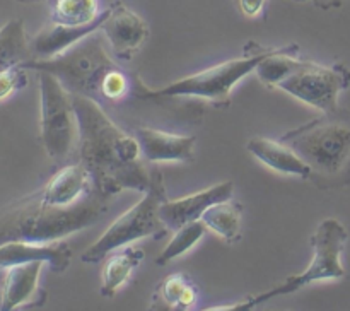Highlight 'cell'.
<instances>
[{"label": "cell", "instance_id": "obj_1", "mask_svg": "<svg viewBox=\"0 0 350 311\" xmlns=\"http://www.w3.org/2000/svg\"><path fill=\"white\" fill-rule=\"evenodd\" d=\"M79 122V163L88 170L91 187L109 198L123 190L146 191L150 173L135 135L116 125L101 103L72 94Z\"/></svg>", "mask_w": 350, "mask_h": 311}, {"label": "cell", "instance_id": "obj_2", "mask_svg": "<svg viewBox=\"0 0 350 311\" xmlns=\"http://www.w3.org/2000/svg\"><path fill=\"white\" fill-rule=\"evenodd\" d=\"M108 211V198L92 188L72 205H51L40 191L0 211V243H48L94 224Z\"/></svg>", "mask_w": 350, "mask_h": 311}, {"label": "cell", "instance_id": "obj_3", "mask_svg": "<svg viewBox=\"0 0 350 311\" xmlns=\"http://www.w3.org/2000/svg\"><path fill=\"white\" fill-rule=\"evenodd\" d=\"M296 44L280 46L256 67L258 79L294 96L321 113L338 109V96L350 85V70L344 64L327 65L301 60Z\"/></svg>", "mask_w": 350, "mask_h": 311}, {"label": "cell", "instance_id": "obj_4", "mask_svg": "<svg viewBox=\"0 0 350 311\" xmlns=\"http://www.w3.org/2000/svg\"><path fill=\"white\" fill-rule=\"evenodd\" d=\"M280 140L311 167V178L338 180L350 167V111L323 113Z\"/></svg>", "mask_w": 350, "mask_h": 311}, {"label": "cell", "instance_id": "obj_5", "mask_svg": "<svg viewBox=\"0 0 350 311\" xmlns=\"http://www.w3.org/2000/svg\"><path fill=\"white\" fill-rule=\"evenodd\" d=\"M279 48H262L255 44L253 53L212 65L197 74L170 82L161 89H149L139 77L135 82V96L140 99H171V98H200L217 108H226L231 103V91L243 77L256 70L262 60L275 53Z\"/></svg>", "mask_w": 350, "mask_h": 311}, {"label": "cell", "instance_id": "obj_6", "mask_svg": "<svg viewBox=\"0 0 350 311\" xmlns=\"http://www.w3.org/2000/svg\"><path fill=\"white\" fill-rule=\"evenodd\" d=\"M23 67L26 70L48 72L55 75L70 94L88 96L101 103L99 99H101L103 82L106 75L118 65L106 51L105 41L99 36L98 29L64 53L44 60L31 58L24 62Z\"/></svg>", "mask_w": 350, "mask_h": 311}, {"label": "cell", "instance_id": "obj_7", "mask_svg": "<svg viewBox=\"0 0 350 311\" xmlns=\"http://www.w3.org/2000/svg\"><path fill=\"white\" fill-rule=\"evenodd\" d=\"M167 200L163 173L157 167L150 171L149 188L144 191V197L132 208L120 215L98 241L88 246L81 255L84 263H98L115 249L132 245L137 239L154 236L163 238L170 229L159 217V207Z\"/></svg>", "mask_w": 350, "mask_h": 311}, {"label": "cell", "instance_id": "obj_8", "mask_svg": "<svg viewBox=\"0 0 350 311\" xmlns=\"http://www.w3.org/2000/svg\"><path fill=\"white\" fill-rule=\"evenodd\" d=\"M349 232L345 226L337 219H325L314 231L311 238L314 256L308 269L299 275H293L280 286L252 297L246 303L232 304V306L221 308V310H253L258 304L267 303L273 297L286 296L299 290L301 287L310 286V284L321 282V280H335L342 279L345 275V269L342 265V252L347 243Z\"/></svg>", "mask_w": 350, "mask_h": 311}, {"label": "cell", "instance_id": "obj_9", "mask_svg": "<svg viewBox=\"0 0 350 311\" xmlns=\"http://www.w3.org/2000/svg\"><path fill=\"white\" fill-rule=\"evenodd\" d=\"M40 81V132L48 157L67 159L79 140V122L72 94L55 75L38 72Z\"/></svg>", "mask_w": 350, "mask_h": 311}, {"label": "cell", "instance_id": "obj_10", "mask_svg": "<svg viewBox=\"0 0 350 311\" xmlns=\"http://www.w3.org/2000/svg\"><path fill=\"white\" fill-rule=\"evenodd\" d=\"M99 31L105 33L115 57L126 62L139 53L149 38V26L146 21L123 2H113L106 9V17Z\"/></svg>", "mask_w": 350, "mask_h": 311}, {"label": "cell", "instance_id": "obj_11", "mask_svg": "<svg viewBox=\"0 0 350 311\" xmlns=\"http://www.w3.org/2000/svg\"><path fill=\"white\" fill-rule=\"evenodd\" d=\"M232 191H234V183L222 181V183L212 185L205 190L187 195L183 198H176V200L167 198L159 207V217L167 229L176 231L178 228L188 224V222L200 221L202 214L211 205L222 200H229L232 197Z\"/></svg>", "mask_w": 350, "mask_h": 311}, {"label": "cell", "instance_id": "obj_12", "mask_svg": "<svg viewBox=\"0 0 350 311\" xmlns=\"http://www.w3.org/2000/svg\"><path fill=\"white\" fill-rule=\"evenodd\" d=\"M133 135L146 163H190L195 157L197 137L193 135H178L152 126H137Z\"/></svg>", "mask_w": 350, "mask_h": 311}, {"label": "cell", "instance_id": "obj_13", "mask_svg": "<svg viewBox=\"0 0 350 311\" xmlns=\"http://www.w3.org/2000/svg\"><path fill=\"white\" fill-rule=\"evenodd\" d=\"M70 258L72 249L64 239L48 243H0V269L27 262H44L53 272H64L70 265Z\"/></svg>", "mask_w": 350, "mask_h": 311}, {"label": "cell", "instance_id": "obj_14", "mask_svg": "<svg viewBox=\"0 0 350 311\" xmlns=\"http://www.w3.org/2000/svg\"><path fill=\"white\" fill-rule=\"evenodd\" d=\"M105 17L106 9L94 21L88 24H81V26H68V24L51 21L46 26L41 27L40 33L29 41L31 55L36 60H44V58H53L57 55L64 53L68 48L77 44L81 40H84L85 36L101 29Z\"/></svg>", "mask_w": 350, "mask_h": 311}, {"label": "cell", "instance_id": "obj_15", "mask_svg": "<svg viewBox=\"0 0 350 311\" xmlns=\"http://www.w3.org/2000/svg\"><path fill=\"white\" fill-rule=\"evenodd\" d=\"M44 262H27L7 267L0 290V311H12L26 304L43 303L40 297V273Z\"/></svg>", "mask_w": 350, "mask_h": 311}, {"label": "cell", "instance_id": "obj_16", "mask_svg": "<svg viewBox=\"0 0 350 311\" xmlns=\"http://www.w3.org/2000/svg\"><path fill=\"white\" fill-rule=\"evenodd\" d=\"M92 190L88 170L81 163L60 167L40 190L41 198L51 205H72Z\"/></svg>", "mask_w": 350, "mask_h": 311}, {"label": "cell", "instance_id": "obj_17", "mask_svg": "<svg viewBox=\"0 0 350 311\" xmlns=\"http://www.w3.org/2000/svg\"><path fill=\"white\" fill-rule=\"evenodd\" d=\"M246 149L270 170L282 174H294L299 178H311V167L282 140L253 137L246 144Z\"/></svg>", "mask_w": 350, "mask_h": 311}, {"label": "cell", "instance_id": "obj_18", "mask_svg": "<svg viewBox=\"0 0 350 311\" xmlns=\"http://www.w3.org/2000/svg\"><path fill=\"white\" fill-rule=\"evenodd\" d=\"M144 249L139 246L126 245L120 252H111L108 255L105 267L101 272V296L113 297L120 290V287L125 286L130 279L133 270L142 263Z\"/></svg>", "mask_w": 350, "mask_h": 311}, {"label": "cell", "instance_id": "obj_19", "mask_svg": "<svg viewBox=\"0 0 350 311\" xmlns=\"http://www.w3.org/2000/svg\"><path fill=\"white\" fill-rule=\"evenodd\" d=\"M198 301V287L185 273H171L161 280L152 296L154 310H191Z\"/></svg>", "mask_w": 350, "mask_h": 311}, {"label": "cell", "instance_id": "obj_20", "mask_svg": "<svg viewBox=\"0 0 350 311\" xmlns=\"http://www.w3.org/2000/svg\"><path fill=\"white\" fill-rule=\"evenodd\" d=\"M29 41L23 19H12L0 27V70L23 65L31 60Z\"/></svg>", "mask_w": 350, "mask_h": 311}, {"label": "cell", "instance_id": "obj_21", "mask_svg": "<svg viewBox=\"0 0 350 311\" xmlns=\"http://www.w3.org/2000/svg\"><path fill=\"white\" fill-rule=\"evenodd\" d=\"M241 205L229 198L211 205L200 221L228 243H234L241 238Z\"/></svg>", "mask_w": 350, "mask_h": 311}, {"label": "cell", "instance_id": "obj_22", "mask_svg": "<svg viewBox=\"0 0 350 311\" xmlns=\"http://www.w3.org/2000/svg\"><path fill=\"white\" fill-rule=\"evenodd\" d=\"M99 0H55L51 7V21L81 26L94 21L101 14Z\"/></svg>", "mask_w": 350, "mask_h": 311}, {"label": "cell", "instance_id": "obj_23", "mask_svg": "<svg viewBox=\"0 0 350 311\" xmlns=\"http://www.w3.org/2000/svg\"><path fill=\"white\" fill-rule=\"evenodd\" d=\"M205 229H207V226L202 221L188 222V224L178 228L176 231H174L173 238H171L170 243L166 245V248H164L163 253L157 256V265H167V263L173 262L174 258L185 255L188 249L193 248V246L204 238Z\"/></svg>", "mask_w": 350, "mask_h": 311}, {"label": "cell", "instance_id": "obj_24", "mask_svg": "<svg viewBox=\"0 0 350 311\" xmlns=\"http://www.w3.org/2000/svg\"><path fill=\"white\" fill-rule=\"evenodd\" d=\"M26 68L23 65H16V67L5 68L0 70V101L9 98L16 91L23 89L27 84Z\"/></svg>", "mask_w": 350, "mask_h": 311}, {"label": "cell", "instance_id": "obj_25", "mask_svg": "<svg viewBox=\"0 0 350 311\" xmlns=\"http://www.w3.org/2000/svg\"><path fill=\"white\" fill-rule=\"evenodd\" d=\"M234 2L238 9L241 10V14L248 17H256L262 14L267 0H234Z\"/></svg>", "mask_w": 350, "mask_h": 311}, {"label": "cell", "instance_id": "obj_26", "mask_svg": "<svg viewBox=\"0 0 350 311\" xmlns=\"http://www.w3.org/2000/svg\"><path fill=\"white\" fill-rule=\"evenodd\" d=\"M306 2H313L317 5L323 7V9H330V7H338L342 3V0H306Z\"/></svg>", "mask_w": 350, "mask_h": 311}, {"label": "cell", "instance_id": "obj_27", "mask_svg": "<svg viewBox=\"0 0 350 311\" xmlns=\"http://www.w3.org/2000/svg\"><path fill=\"white\" fill-rule=\"evenodd\" d=\"M21 2H40V0H21Z\"/></svg>", "mask_w": 350, "mask_h": 311}]
</instances>
